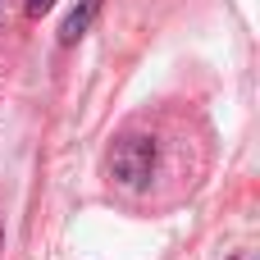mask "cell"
<instances>
[{"instance_id": "5", "label": "cell", "mask_w": 260, "mask_h": 260, "mask_svg": "<svg viewBox=\"0 0 260 260\" xmlns=\"http://www.w3.org/2000/svg\"><path fill=\"white\" fill-rule=\"evenodd\" d=\"M0 251H5V224H0Z\"/></svg>"}, {"instance_id": "3", "label": "cell", "mask_w": 260, "mask_h": 260, "mask_svg": "<svg viewBox=\"0 0 260 260\" xmlns=\"http://www.w3.org/2000/svg\"><path fill=\"white\" fill-rule=\"evenodd\" d=\"M50 5H55V0H27V14H32V18H41Z\"/></svg>"}, {"instance_id": "1", "label": "cell", "mask_w": 260, "mask_h": 260, "mask_svg": "<svg viewBox=\"0 0 260 260\" xmlns=\"http://www.w3.org/2000/svg\"><path fill=\"white\" fill-rule=\"evenodd\" d=\"M155 169V142L151 137H119L110 151V178L123 187H142Z\"/></svg>"}, {"instance_id": "4", "label": "cell", "mask_w": 260, "mask_h": 260, "mask_svg": "<svg viewBox=\"0 0 260 260\" xmlns=\"http://www.w3.org/2000/svg\"><path fill=\"white\" fill-rule=\"evenodd\" d=\"M233 260H256V251H238V256H233Z\"/></svg>"}, {"instance_id": "2", "label": "cell", "mask_w": 260, "mask_h": 260, "mask_svg": "<svg viewBox=\"0 0 260 260\" xmlns=\"http://www.w3.org/2000/svg\"><path fill=\"white\" fill-rule=\"evenodd\" d=\"M101 5H105V0H82V5H78V9L64 18V27H59V41H64V46H73V41L87 32V23L101 14Z\"/></svg>"}]
</instances>
